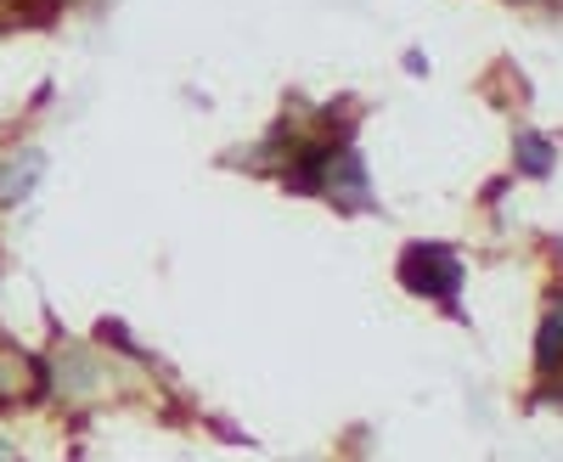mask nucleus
<instances>
[{"label":"nucleus","mask_w":563,"mask_h":462,"mask_svg":"<svg viewBox=\"0 0 563 462\" xmlns=\"http://www.w3.org/2000/svg\"><path fill=\"white\" fill-rule=\"evenodd\" d=\"M558 355H563V316H547V328H541V344H536V361H541V373H558Z\"/></svg>","instance_id":"3"},{"label":"nucleus","mask_w":563,"mask_h":462,"mask_svg":"<svg viewBox=\"0 0 563 462\" xmlns=\"http://www.w3.org/2000/svg\"><path fill=\"white\" fill-rule=\"evenodd\" d=\"M519 169L525 175H547L552 169V147L541 142V135H519Z\"/></svg>","instance_id":"4"},{"label":"nucleus","mask_w":563,"mask_h":462,"mask_svg":"<svg viewBox=\"0 0 563 462\" xmlns=\"http://www.w3.org/2000/svg\"><path fill=\"white\" fill-rule=\"evenodd\" d=\"M400 283H406L411 294H429V299H456L462 265H456V254L440 249V243H411V249L400 254Z\"/></svg>","instance_id":"1"},{"label":"nucleus","mask_w":563,"mask_h":462,"mask_svg":"<svg viewBox=\"0 0 563 462\" xmlns=\"http://www.w3.org/2000/svg\"><path fill=\"white\" fill-rule=\"evenodd\" d=\"M0 462H23V457H18V446H7V440H0Z\"/></svg>","instance_id":"5"},{"label":"nucleus","mask_w":563,"mask_h":462,"mask_svg":"<svg viewBox=\"0 0 563 462\" xmlns=\"http://www.w3.org/2000/svg\"><path fill=\"white\" fill-rule=\"evenodd\" d=\"M34 175H40V153H12L7 164H0V204H18L34 193Z\"/></svg>","instance_id":"2"}]
</instances>
